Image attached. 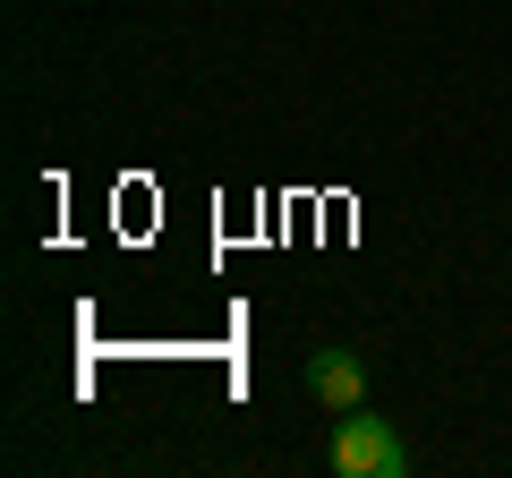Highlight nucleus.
I'll return each mask as SVG.
<instances>
[{
    "mask_svg": "<svg viewBox=\"0 0 512 478\" xmlns=\"http://www.w3.org/2000/svg\"><path fill=\"white\" fill-rule=\"evenodd\" d=\"M325 461H333L342 478H402V470H410V444L393 436V419H359V410H350V419L333 427Z\"/></svg>",
    "mask_w": 512,
    "mask_h": 478,
    "instance_id": "obj_1",
    "label": "nucleus"
},
{
    "mask_svg": "<svg viewBox=\"0 0 512 478\" xmlns=\"http://www.w3.org/2000/svg\"><path fill=\"white\" fill-rule=\"evenodd\" d=\"M308 393H316L325 410H359V402H367L359 350H316V359H308Z\"/></svg>",
    "mask_w": 512,
    "mask_h": 478,
    "instance_id": "obj_2",
    "label": "nucleus"
}]
</instances>
